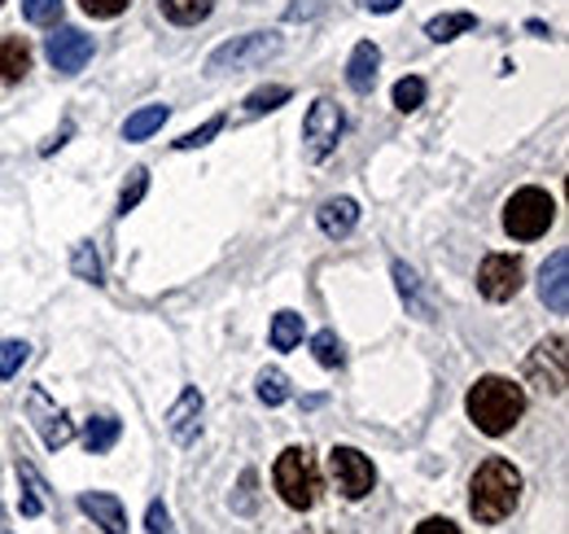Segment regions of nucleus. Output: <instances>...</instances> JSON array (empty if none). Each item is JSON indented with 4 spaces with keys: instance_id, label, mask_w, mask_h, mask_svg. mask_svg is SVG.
Here are the masks:
<instances>
[{
    "instance_id": "21",
    "label": "nucleus",
    "mask_w": 569,
    "mask_h": 534,
    "mask_svg": "<svg viewBox=\"0 0 569 534\" xmlns=\"http://www.w3.org/2000/svg\"><path fill=\"white\" fill-rule=\"evenodd\" d=\"M214 9V0H162V13L180 27H193V22H207Z\"/></svg>"
},
{
    "instance_id": "20",
    "label": "nucleus",
    "mask_w": 569,
    "mask_h": 534,
    "mask_svg": "<svg viewBox=\"0 0 569 534\" xmlns=\"http://www.w3.org/2000/svg\"><path fill=\"white\" fill-rule=\"evenodd\" d=\"M162 123H167V106H141L137 115H128V123H123V140H149Z\"/></svg>"
},
{
    "instance_id": "32",
    "label": "nucleus",
    "mask_w": 569,
    "mask_h": 534,
    "mask_svg": "<svg viewBox=\"0 0 569 534\" xmlns=\"http://www.w3.org/2000/svg\"><path fill=\"white\" fill-rule=\"evenodd\" d=\"M223 132V119H211V123H202V128H193V132H184L176 140V149H202L211 136Z\"/></svg>"
},
{
    "instance_id": "12",
    "label": "nucleus",
    "mask_w": 569,
    "mask_h": 534,
    "mask_svg": "<svg viewBox=\"0 0 569 534\" xmlns=\"http://www.w3.org/2000/svg\"><path fill=\"white\" fill-rule=\"evenodd\" d=\"M539 298L548 303V312H566L569 307V250H557L543 271H539Z\"/></svg>"
},
{
    "instance_id": "30",
    "label": "nucleus",
    "mask_w": 569,
    "mask_h": 534,
    "mask_svg": "<svg viewBox=\"0 0 569 534\" xmlns=\"http://www.w3.org/2000/svg\"><path fill=\"white\" fill-rule=\"evenodd\" d=\"M22 18L36 27H49L62 18V0H22Z\"/></svg>"
},
{
    "instance_id": "4",
    "label": "nucleus",
    "mask_w": 569,
    "mask_h": 534,
    "mask_svg": "<svg viewBox=\"0 0 569 534\" xmlns=\"http://www.w3.org/2000/svg\"><path fill=\"white\" fill-rule=\"evenodd\" d=\"M552 224H557V201L543 189H517L503 206V228L517 241H539Z\"/></svg>"
},
{
    "instance_id": "3",
    "label": "nucleus",
    "mask_w": 569,
    "mask_h": 534,
    "mask_svg": "<svg viewBox=\"0 0 569 534\" xmlns=\"http://www.w3.org/2000/svg\"><path fill=\"white\" fill-rule=\"evenodd\" d=\"M272 482L281 491V500L293 508V513H307L316 500H320V468L311 461L307 447H289L281 452V461L272 468Z\"/></svg>"
},
{
    "instance_id": "28",
    "label": "nucleus",
    "mask_w": 569,
    "mask_h": 534,
    "mask_svg": "<svg viewBox=\"0 0 569 534\" xmlns=\"http://www.w3.org/2000/svg\"><path fill=\"white\" fill-rule=\"evenodd\" d=\"M71 267H74V276H79V280L101 285V259H97V250H92V246H74Z\"/></svg>"
},
{
    "instance_id": "2",
    "label": "nucleus",
    "mask_w": 569,
    "mask_h": 534,
    "mask_svg": "<svg viewBox=\"0 0 569 534\" xmlns=\"http://www.w3.org/2000/svg\"><path fill=\"white\" fill-rule=\"evenodd\" d=\"M469 421L482 429V434H508L517 421H521V412H526V390L517 386V382H508V377H478V386L469 390Z\"/></svg>"
},
{
    "instance_id": "15",
    "label": "nucleus",
    "mask_w": 569,
    "mask_h": 534,
    "mask_svg": "<svg viewBox=\"0 0 569 534\" xmlns=\"http://www.w3.org/2000/svg\"><path fill=\"white\" fill-rule=\"evenodd\" d=\"M316 219H320V233H325V237H351L359 224V201L356 198H329L320 210H316Z\"/></svg>"
},
{
    "instance_id": "14",
    "label": "nucleus",
    "mask_w": 569,
    "mask_h": 534,
    "mask_svg": "<svg viewBox=\"0 0 569 534\" xmlns=\"http://www.w3.org/2000/svg\"><path fill=\"white\" fill-rule=\"evenodd\" d=\"M198 425H202V395L189 386V390L176 399V407L167 412V429H171L176 443H193V438H198Z\"/></svg>"
},
{
    "instance_id": "6",
    "label": "nucleus",
    "mask_w": 569,
    "mask_h": 534,
    "mask_svg": "<svg viewBox=\"0 0 569 534\" xmlns=\"http://www.w3.org/2000/svg\"><path fill=\"white\" fill-rule=\"evenodd\" d=\"M342 132H347V115H342V106H333L329 97L311 101V110H307V119H302V145H307V158H311V162H325V158L338 149Z\"/></svg>"
},
{
    "instance_id": "13",
    "label": "nucleus",
    "mask_w": 569,
    "mask_h": 534,
    "mask_svg": "<svg viewBox=\"0 0 569 534\" xmlns=\"http://www.w3.org/2000/svg\"><path fill=\"white\" fill-rule=\"evenodd\" d=\"M79 513H88L92 526H101V534H128V513H123V504H119L114 495H106V491L79 495Z\"/></svg>"
},
{
    "instance_id": "7",
    "label": "nucleus",
    "mask_w": 569,
    "mask_h": 534,
    "mask_svg": "<svg viewBox=\"0 0 569 534\" xmlns=\"http://www.w3.org/2000/svg\"><path fill=\"white\" fill-rule=\"evenodd\" d=\"M566 364H569V350H566V337H543L530 359H526V382L543 395H566Z\"/></svg>"
},
{
    "instance_id": "5",
    "label": "nucleus",
    "mask_w": 569,
    "mask_h": 534,
    "mask_svg": "<svg viewBox=\"0 0 569 534\" xmlns=\"http://www.w3.org/2000/svg\"><path fill=\"white\" fill-rule=\"evenodd\" d=\"M281 53V36L277 31H250V36H237L228 44H219L211 58H207V70L211 75H223V70H246V67H263L268 58Z\"/></svg>"
},
{
    "instance_id": "23",
    "label": "nucleus",
    "mask_w": 569,
    "mask_h": 534,
    "mask_svg": "<svg viewBox=\"0 0 569 534\" xmlns=\"http://www.w3.org/2000/svg\"><path fill=\"white\" fill-rule=\"evenodd\" d=\"M289 101V88L284 83H268V88H254L250 97H246V115H268V110H277Z\"/></svg>"
},
{
    "instance_id": "37",
    "label": "nucleus",
    "mask_w": 569,
    "mask_h": 534,
    "mask_svg": "<svg viewBox=\"0 0 569 534\" xmlns=\"http://www.w3.org/2000/svg\"><path fill=\"white\" fill-rule=\"evenodd\" d=\"M363 4H368L372 13H395V9H399V0H363Z\"/></svg>"
},
{
    "instance_id": "31",
    "label": "nucleus",
    "mask_w": 569,
    "mask_h": 534,
    "mask_svg": "<svg viewBox=\"0 0 569 534\" xmlns=\"http://www.w3.org/2000/svg\"><path fill=\"white\" fill-rule=\"evenodd\" d=\"M18 477H22L27 486H31V491L22 495V513H27V517H36V513L44 508V500H40V491H44V482L36 477V468H31V465H18Z\"/></svg>"
},
{
    "instance_id": "8",
    "label": "nucleus",
    "mask_w": 569,
    "mask_h": 534,
    "mask_svg": "<svg viewBox=\"0 0 569 534\" xmlns=\"http://www.w3.org/2000/svg\"><path fill=\"white\" fill-rule=\"evenodd\" d=\"M329 473H333V482L347 500H363L377 486V468L359 447H333L329 452Z\"/></svg>"
},
{
    "instance_id": "35",
    "label": "nucleus",
    "mask_w": 569,
    "mask_h": 534,
    "mask_svg": "<svg viewBox=\"0 0 569 534\" xmlns=\"http://www.w3.org/2000/svg\"><path fill=\"white\" fill-rule=\"evenodd\" d=\"M417 534H460V526L447 522V517H426V522L417 526Z\"/></svg>"
},
{
    "instance_id": "16",
    "label": "nucleus",
    "mask_w": 569,
    "mask_h": 534,
    "mask_svg": "<svg viewBox=\"0 0 569 534\" xmlns=\"http://www.w3.org/2000/svg\"><path fill=\"white\" fill-rule=\"evenodd\" d=\"M377 67H381V49L372 44V40H363L351 49V62H347V83L356 88V92H372V83H377Z\"/></svg>"
},
{
    "instance_id": "27",
    "label": "nucleus",
    "mask_w": 569,
    "mask_h": 534,
    "mask_svg": "<svg viewBox=\"0 0 569 534\" xmlns=\"http://www.w3.org/2000/svg\"><path fill=\"white\" fill-rule=\"evenodd\" d=\"M27 355H31V346H27V342H18V337L0 342V382H9V377L27 364Z\"/></svg>"
},
{
    "instance_id": "9",
    "label": "nucleus",
    "mask_w": 569,
    "mask_h": 534,
    "mask_svg": "<svg viewBox=\"0 0 569 534\" xmlns=\"http://www.w3.org/2000/svg\"><path fill=\"white\" fill-rule=\"evenodd\" d=\"M521 280H526V267H521L517 255H487L482 267H478V289H482V298H491V303L517 298Z\"/></svg>"
},
{
    "instance_id": "22",
    "label": "nucleus",
    "mask_w": 569,
    "mask_h": 534,
    "mask_svg": "<svg viewBox=\"0 0 569 534\" xmlns=\"http://www.w3.org/2000/svg\"><path fill=\"white\" fill-rule=\"evenodd\" d=\"M302 342V316L298 312H277V320H272V346L277 350H293Z\"/></svg>"
},
{
    "instance_id": "36",
    "label": "nucleus",
    "mask_w": 569,
    "mask_h": 534,
    "mask_svg": "<svg viewBox=\"0 0 569 534\" xmlns=\"http://www.w3.org/2000/svg\"><path fill=\"white\" fill-rule=\"evenodd\" d=\"M395 280H399V289H403V298L417 294V271H412L408 264H395Z\"/></svg>"
},
{
    "instance_id": "11",
    "label": "nucleus",
    "mask_w": 569,
    "mask_h": 534,
    "mask_svg": "<svg viewBox=\"0 0 569 534\" xmlns=\"http://www.w3.org/2000/svg\"><path fill=\"white\" fill-rule=\"evenodd\" d=\"M88 58H92V40H88L83 31L62 27L58 36H49V62H53V70L79 75V70L88 67Z\"/></svg>"
},
{
    "instance_id": "24",
    "label": "nucleus",
    "mask_w": 569,
    "mask_h": 534,
    "mask_svg": "<svg viewBox=\"0 0 569 534\" xmlns=\"http://www.w3.org/2000/svg\"><path fill=\"white\" fill-rule=\"evenodd\" d=\"M259 399L268 403V407H281V403L289 399V377H284L281 368L259 373Z\"/></svg>"
},
{
    "instance_id": "17",
    "label": "nucleus",
    "mask_w": 569,
    "mask_h": 534,
    "mask_svg": "<svg viewBox=\"0 0 569 534\" xmlns=\"http://www.w3.org/2000/svg\"><path fill=\"white\" fill-rule=\"evenodd\" d=\"M27 70H31V49H27V40L4 36V40H0V83H18V79H27Z\"/></svg>"
},
{
    "instance_id": "38",
    "label": "nucleus",
    "mask_w": 569,
    "mask_h": 534,
    "mask_svg": "<svg viewBox=\"0 0 569 534\" xmlns=\"http://www.w3.org/2000/svg\"><path fill=\"white\" fill-rule=\"evenodd\" d=\"M0 534H9V531H0Z\"/></svg>"
},
{
    "instance_id": "33",
    "label": "nucleus",
    "mask_w": 569,
    "mask_h": 534,
    "mask_svg": "<svg viewBox=\"0 0 569 534\" xmlns=\"http://www.w3.org/2000/svg\"><path fill=\"white\" fill-rule=\"evenodd\" d=\"M144 526H149V534H176V526H171V513H167V504H149V513H144Z\"/></svg>"
},
{
    "instance_id": "18",
    "label": "nucleus",
    "mask_w": 569,
    "mask_h": 534,
    "mask_svg": "<svg viewBox=\"0 0 569 534\" xmlns=\"http://www.w3.org/2000/svg\"><path fill=\"white\" fill-rule=\"evenodd\" d=\"M119 434H123L119 416H92L88 429H83V447H88L92 456H106V452L119 443Z\"/></svg>"
},
{
    "instance_id": "25",
    "label": "nucleus",
    "mask_w": 569,
    "mask_h": 534,
    "mask_svg": "<svg viewBox=\"0 0 569 534\" xmlns=\"http://www.w3.org/2000/svg\"><path fill=\"white\" fill-rule=\"evenodd\" d=\"M421 101H426V79L408 75V79H399V83H395V106H399L403 115L421 110Z\"/></svg>"
},
{
    "instance_id": "29",
    "label": "nucleus",
    "mask_w": 569,
    "mask_h": 534,
    "mask_svg": "<svg viewBox=\"0 0 569 534\" xmlns=\"http://www.w3.org/2000/svg\"><path fill=\"white\" fill-rule=\"evenodd\" d=\"M144 189H149V171L137 167L132 176H128V185H123V194H119V215H128V210H137L144 198Z\"/></svg>"
},
{
    "instance_id": "26",
    "label": "nucleus",
    "mask_w": 569,
    "mask_h": 534,
    "mask_svg": "<svg viewBox=\"0 0 569 534\" xmlns=\"http://www.w3.org/2000/svg\"><path fill=\"white\" fill-rule=\"evenodd\" d=\"M311 350H316V359L325 364V368H342V342H338V334L333 329H320V334L311 337Z\"/></svg>"
},
{
    "instance_id": "10",
    "label": "nucleus",
    "mask_w": 569,
    "mask_h": 534,
    "mask_svg": "<svg viewBox=\"0 0 569 534\" xmlns=\"http://www.w3.org/2000/svg\"><path fill=\"white\" fill-rule=\"evenodd\" d=\"M27 407H31V425L40 429V438H44V447H49V452H62V447H67V443L74 438L71 416H67L62 407H53L44 390H31Z\"/></svg>"
},
{
    "instance_id": "19",
    "label": "nucleus",
    "mask_w": 569,
    "mask_h": 534,
    "mask_svg": "<svg viewBox=\"0 0 569 534\" xmlns=\"http://www.w3.org/2000/svg\"><path fill=\"white\" fill-rule=\"evenodd\" d=\"M478 27V18L473 13H442V18H429L426 36L429 40H438V44H447V40H456V36H465V31H473Z\"/></svg>"
},
{
    "instance_id": "1",
    "label": "nucleus",
    "mask_w": 569,
    "mask_h": 534,
    "mask_svg": "<svg viewBox=\"0 0 569 534\" xmlns=\"http://www.w3.org/2000/svg\"><path fill=\"white\" fill-rule=\"evenodd\" d=\"M517 504H521V473L503 456H491L487 465H478L473 482H469V513L482 526H499L503 517H512Z\"/></svg>"
},
{
    "instance_id": "34",
    "label": "nucleus",
    "mask_w": 569,
    "mask_h": 534,
    "mask_svg": "<svg viewBox=\"0 0 569 534\" xmlns=\"http://www.w3.org/2000/svg\"><path fill=\"white\" fill-rule=\"evenodd\" d=\"M83 4V13H92V18H119L132 0H79Z\"/></svg>"
}]
</instances>
